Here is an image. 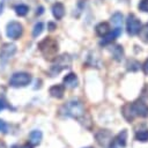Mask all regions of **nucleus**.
I'll return each mask as SVG.
<instances>
[{
	"label": "nucleus",
	"mask_w": 148,
	"mask_h": 148,
	"mask_svg": "<svg viewBox=\"0 0 148 148\" xmlns=\"http://www.w3.org/2000/svg\"><path fill=\"white\" fill-rule=\"evenodd\" d=\"M140 28H141L140 20L134 14H128V16L126 18V30H127V34L131 35V36H135V35H138Z\"/></svg>",
	"instance_id": "obj_6"
},
{
	"label": "nucleus",
	"mask_w": 148,
	"mask_h": 148,
	"mask_svg": "<svg viewBox=\"0 0 148 148\" xmlns=\"http://www.w3.org/2000/svg\"><path fill=\"white\" fill-rule=\"evenodd\" d=\"M10 148H34L30 143H24V145H13Z\"/></svg>",
	"instance_id": "obj_27"
},
{
	"label": "nucleus",
	"mask_w": 148,
	"mask_h": 148,
	"mask_svg": "<svg viewBox=\"0 0 148 148\" xmlns=\"http://www.w3.org/2000/svg\"><path fill=\"white\" fill-rule=\"evenodd\" d=\"M0 148H7L6 143H5L3 141H1V140H0Z\"/></svg>",
	"instance_id": "obj_32"
},
{
	"label": "nucleus",
	"mask_w": 148,
	"mask_h": 148,
	"mask_svg": "<svg viewBox=\"0 0 148 148\" xmlns=\"http://www.w3.org/2000/svg\"><path fill=\"white\" fill-rule=\"evenodd\" d=\"M109 148H118V147H117V145H116V143H114V142L112 141V142L110 143V146H109Z\"/></svg>",
	"instance_id": "obj_31"
},
{
	"label": "nucleus",
	"mask_w": 148,
	"mask_h": 148,
	"mask_svg": "<svg viewBox=\"0 0 148 148\" xmlns=\"http://www.w3.org/2000/svg\"><path fill=\"white\" fill-rule=\"evenodd\" d=\"M44 30V24L42 22H37L35 25H34V29H32V37H38Z\"/></svg>",
	"instance_id": "obj_24"
},
{
	"label": "nucleus",
	"mask_w": 148,
	"mask_h": 148,
	"mask_svg": "<svg viewBox=\"0 0 148 148\" xmlns=\"http://www.w3.org/2000/svg\"><path fill=\"white\" fill-rule=\"evenodd\" d=\"M111 21H112V23H113L116 27L120 28L121 24H123V14H120V13H114V14L111 16Z\"/></svg>",
	"instance_id": "obj_23"
},
{
	"label": "nucleus",
	"mask_w": 148,
	"mask_h": 148,
	"mask_svg": "<svg viewBox=\"0 0 148 148\" xmlns=\"http://www.w3.org/2000/svg\"><path fill=\"white\" fill-rule=\"evenodd\" d=\"M77 84H79V79H77L75 73H68L67 75L64 76V86H65V88L67 87V88L73 89V88H76Z\"/></svg>",
	"instance_id": "obj_11"
},
{
	"label": "nucleus",
	"mask_w": 148,
	"mask_h": 148,
	"mask_svg": "<svg viewBox=\"0 0 148 148\" xmlns=\"http://www.w3.org/2000/svg\"><path fill=\"white\" fill-rule=\"evenodd\" d=\"M71 64H72V60H71V57L68 54H62L60 57H57L54 58V61L50 68V73L52 76L59 74L61 71L71 67Z\"/></svg>",
	"instance_id": "obj_3"
},
{
	"label": "nucleus",
	"mask_w": 148,
	"mask_h": 148,
	"mask_svg": "<svg viewBox=\"0 0 148 148\" xmlns=\"http://www.w3.org/2000/svg\"><path fill=\"white\" fill-rule=\"evenodd\" d=\"M42 139H43V134L38 130H34L29 133V143L31 146H38L42 142Z\"/></svg>",
	"instance_id": "obj_13"
},
{
	"label": "nucleus",
	"mask_w": 148,
	"mask_h": 148,
	"mask_svg": "<svg viewBox=\"0 0 148 148\" xmlns=\"http://www.w3.org/2000/svg\"><path fill=\"white\" fill-rule=\"evenodd\" d=\"M126 67H127V69L131 71V72H136V71L140 69V62L136 61V60H134V59H132V60H128V61H127Z\"/></svg>",
	"instance_id": "obj_22"
},
{
	"label": "nucleus",
	"mask_w": 148,
	"mask_h": 148,
	"mask_svg": "<svg viewBox=\"0 0 148 148\" xmlns=\"http://www.w3.org/2000/svg\"><path fill=\"white\" fill-rule=\"evenodd\" d=\"M59 112L64 117L74 118V119H77L81 123H83V117L86 114V110H84L83 104L76 98H73V99L68 101L66 104H64L60 108Z\"/></svg>",
	"instance_id": "obj_1"
},
{
	"label": "nucleus",
	"mask_w": 148,
	"mask_h": 148,
	"mask_svg": "<svg viewBox=\"0 0 148 148\" xmlns=\"http://www.w3.org/2000/svg\"><path fill=\"white\" fill-rule=\"evenodd\" d=\"M84 148H91V147H84Z\"/></svg>",
	"instance_id": "obj_33"
},
{
	"label": "nucleus",
	"mask_w": 148,
	"mask_h": 148,
	"mask_svg": "<svg viewBox=\"0 0 148 148\" xmlns=\"http://www.w3.org/2000/svg\"><path fill=\"white\" fill-rule=\"evenodd\" d=\"M121 113H123V116H124V118L127 120V121H132L136 116L134 114V112H133V109H132V104L131 103H127V104H125L123 108H121Z\"/></svg>",
	"instance_id": "obj_14"
},
{
	"label": "nucleus",
	"mask_w": 148,
	"mask_h": 148,
	"mask_svg": "<svg viewBox=\"0 0 148 148\" xmlns=\"http://www.w3.org/2000/svg\"><path fill=\"white\" fill-rule=\"evenodd\" d=\"M7 108H8V104H7V102H6L5 99L0 98V111L5 110V109H7Z\"/></svg>",
	"instance_id": "obj_28"
},
{
	"label": "nucleus",
	"mask_w": 148,
	"mask_h": 148,
	"mask_svg": "<svg viewBox=\"0 0 148 148\" xmlns=\"http://www.w3.org/2000/svg\"><path fill=\"white\" fill-rule=\"evenodd\" d=\"M110 30H111V29H110V25H109L108 22H101V23H98V24L96 25V28H95V31H96V34H97L99 37L105 36Z\"/></svg>",
	"instance_id": "obj_18"
},
{
	"label": "nucleus",
	"mask_w": 148,
	"mask_h": 148,
	"mask_svg": "<svg viewBox=\"0 0 148 148\" xmlns=\"http://www.w3.org/2000/svg\"><path fill=\"white\" fill-rule=\"evenodd\" d=\"M138 34H139V37L141 38V40H143L145 43H148V23H146L143 27H141Z\"/></svg>",
	"instance_id": "obj_21"
},
{
	"label": "nucleus",
	"mask_w": 148,
	"mask_h": 148,
	"mask_svg": "<svg viewBox=\"0 0 148 148\" xmlns=\"http://www.w3.org/2000/svg\"><path fill=\"white\" fill-rule=\"evenodd\" d=\"M142 69H143V72H145L146 74H148V59L143 62V65H142Z\"/></svg>",
	"instance_id": "obj_29"
},
{
	"label": "nucleus",
	"mask_w": 148,
	"mask_h": 148,
	"mask_svg": "<svg viewBox=\"0 0 148 148\" xmlns=\"http://www.w3.org/2000/svg\"><path fill=\"white\" fill-rule=\"evenodd\" d=\"M126 140H127V131H126V130H123L121 132H119V133L116 135L113 142H114L117 146L124 148V147H126Z\"/></svg>",
	"instance_id": "obj_16"
},
{
	"label": "nucleus",
	"mask_w": 148,
	"mask_h": 148,
	"mask_svg": "<svg viewBox=\"0 0 148 148\" xmlns=\"http://www.w3.org/2000/svg\"><path fill=\"white\" fill-rule=\"evenodd\" d=\"M14 9H15V13H16L18 16H25V15L28 14V12H29V7H28L27 5H24V3H18V5H16Z\"/></svg>",
	"instance_id": "obj_20"
},
{
	"label": "nucleus",
	"mask_w": 148,
	"mask_h": 148,
	"mask_svg": "<svg viewBox=\"0 0 148 148\" xmlns=\"http://www.w3.org/2000/svg\"><path fill=\"white\" fill-rule=\"evenodd\" d=\"M111 53L116 61H121V59L124 57V49L121 45H114L111 49Z\"/></svg>",
	"instance_id": "obj_19"
},
{
	"label": "nucleus",
	"mask_w": 148,
	"mask_h": 148,
	"mask_svg": "<svg viewBox=\"0 0 148 148\" xmlns=\"http://www.w3.org/2000/svg\"><path fill=\"white\" fill-rule=\"evenodd\" d=\"M138 7H139V9H140L141 12L148 13V0H141Z\"/></svg>",
	"instance_id": "obj_25"
},
{
	"label": "nucleus",
	"mask_w": 148,
	"mask_h": 148,
	"mask_svg": "<svg viewBox=\"0 0 148 148\" xmlns=\"http://www.w3.org/2000/svg\"><path fill=\"white\" fill-rule=\"evenodd\" d=\"M50 95L54 98H62L64 97V94H65V86L64 84H53L50 90H49Z\"/></svg>",
	"instance_id": "obj_12"
},
{
	"label": "nucleus",
	"mask_w": 148,
	"mask_h": 148,
	"mask_svg": "<svg viewBox=\"0 0 148 148\" xmlns=\"http://www.w3.org/2000/svg\"><path fill=\"white\" fill-rule=\"evenodd\" d=\"M132 104V109L135 116L141 117V118H147L148 117V105L141 101V99H136L135 102L131 103Z\"/></svg>",
	"instance_id": "obj_7"
},
{
	"label": "nucleus",
	"mask_w": 148,
	"mask_h": 148,
	"mask_svg": "<svg viewBox=\"0 0 148 148\" xmlns=\"http://www.w3.org/2000/svg\"><path fill=\"white\" fill-rule=\"evenodd\" d=\"M135 140L140 142H147L148 141V128L147 127H140L135 131Z\"/></svg>",
	"instance_id": "obj_17"
},
{
	"label": "nucleus",
	"mask_w": 148,
	"mask_h": 148,
	"mask_svg": "<svg viewBox=\"0 0 148 148\" xmlns=\"http://www.w3.org/2000/svg\"><path fill=\"white\" fill-rule=\"evenodd\" d=\"M95 138H96L97 143L101 145V146H108V145H110L112 142L111 133L108 130H99L95 134Z\"/></svg>",
	"instance_id": "obj_9"
},
{
	"label": "nucleus",
	"mask_w": 148,
	"mask_h": 148,
	"mask_svg": "<svg viewBox=\"0 0 148 148\" xmlns=\"http://www.w3.org/2000/svg\"><path fill=\"white\" fill-rule=\"evenodd\" d=\"M23 34V27L17 21H10L6 27V35L10 39H18Z\"/></svg>",
	"instance_id": "obj_5"
},
{
	"label": "nucleus",
	"mask_w": 148,
	"mask_h": 148,
	"mask_svg": "<svg viewBox=\"0 0 148 148\" xmlns=\"http://www.w3.org/2000/svg\"><path fill=\"white\" fill-rule=\"evenodd\" d=\"M16 52V46L14 44H10V43H6L2 45L1 50H0V60L6 62L8 61Z\"/></svg>",
	"instance_id": "obj_8"
},
{
	"label": "nucleus",
	"mask_w": 148,
	"mask_h": 148,
	"mask_svg": "<svg viewBox=\"0 0 148 148\" xmlns=\"http://www.w3.org/2000/svg\"><path fill=\"white\" fill-rule=\"evenodd\" d=\"M52 14L57 20H60L65 15V7L61 2H56L52 6Z\"/></svg>",
	"instance_id": "obj_15"
},
{
	"label": "nucleus",
	"mask_w": 148,
	"mask_h": 148,
	"mask_svg": "<svg viewBox=\"0 0 148 148\" xmlns=\"http://www.w3.org/2000/svg\"><path fill=\"white\" fill-rule=\"evenodd\" d=\"M0 132L1 133H8V124L2 119H0Z\"/></svg>",
	"instance_id": "obj_26"
},
{
	"label": "nucleus",
	"mask_w": 148,
	"mask_h": 148,
	"mask_svg": "<svg viewBox=\"0 0 148 148\" xmlns=\"http://www.w3.org/2000/svg\"><path fill=\"white\" fill-rule=\"evenodd\" d=\"M32 77L27 72H16L9 79V86L14 88H22L30 84Z\"/></svg>",
	"instance_id": "obj_4"
},
{
	"label": "nucleus",
	"mask_w": 148,
	"mask_h": 148,
	"mask_svg": "<svg viewBox=\"0 0 148 148\" xmlns=\"http://www.w3.org/2000/svg\"><path fill=\"white\" fill-rule=\"evenodd\" d=\"M121 34V28L116 27L114 29L110 30L105 36H103V39L99 42V45H108L110 43H112L117 37H119Z\"/></svg>",
	"instance_id": "obj_10"
},
{
	"label": "nucleus",
	"mask_w": 148,
	"mask_h": 148,
	"mask_svg": "<svg viewBox=\"0 0 148 148\" xmlns=\"http://www.w3.org/2000/svg\"><path fill=\"white\" fill-rule=\"evenodd\" d=\"M38 49L46 59H53L58 53V43L52 37H45L39 42Z\"/></svg>",
	"instance_id": "obj_2"
},
{
	"label": "nucleus",
	"mask_w": 148,
	"mask_h": 148,
	"mask_svg": "<svg viewBox=\"0 0 148 148\" xmlns=\"http://www.w3.org/2000/svg\"><path fill=\"white\" fill-rule=\"evenodd\" d=\"M47 28H49L50 31H53V30L56 29V24H54L53 22H49V23H47Z\"/></svg>",
	"instance_id": "obj_30"
}]
</instances>
